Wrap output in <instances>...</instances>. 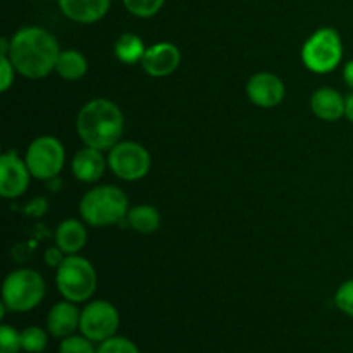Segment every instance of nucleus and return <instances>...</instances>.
I'll use <instances>...</instances> for the list:
<instances>
[{"instance_id": "f257e3e1", "label": "nucleus", "mask_w": 353, "mask_h": 353, "mask_svg": "<svg viewBox=\"0 0 353 353\" xmlns=\"http://www.w3.org/2000/svg\"><path fill=\"white\" fill-rule=\"evenodd\" d=\"M61 47L50 31L40 26H24L10 38L9 59L21 76L43 79L55 71Z\"/></svg>"}, {"instance_id": "f03ea898", "label": "nucleus", "mask_w": 353, "mask_h": 353, "mask_svg": "<svg viewBox=\"0 0 353 353\" xmlns=\"http://www.w3.org/2000/svg\"><path fill=\"white\" fill-rule=\"evenodd\" d=\"M76 131L86 147L109 152L121 141L124 131L123 110L107 99H93L79 109Z\"/></svg>"}, {"instance_id": "7ed1b4c3", "label": "nucleus", "mask_w": 353, "mask_h": 353, "mask_svg": "<svg viewBox=\"0 0 353 353\" xmlns=\"http://www.w3.org/2000/svg\"><path fill=\"white\" fill-rule=\"evenodd\" d=\"M128 196L119 186L100 185L88 190L79 202V216L93 228H107L126 219Z\"/></svg>"}, {"instance_id": "20e7f679", "label": "nucleus", "mask_w": 353, "mask_h": 353, "mask_svg": "<svg viewBox=\"0 0 353 353\" xmlns=\"http://www.w3.org/2000/svg\"><path fill=\"white\" fill-rule=\"evenodd\" d=\"M55 285L62 299L72 303H86L97 292V271L88 259L68 255L55 269Z\"/></svg>"}, {"instance_id": "39448f33", "label": "nucleus", "mask_w": 353, "mask_h": 353, "mask_svg": "<svg viewBox=\"0 0 353 353\" xmlns=\"http://www.w3.org/2000/svg\"><path fill=\"white\" fill-rule=\"evenodd\" d=\"M47 286L41 274L34 269H16L7 274L2 286V303L10 312H30L43 300Z\"/></svg>"}, {"instance_id": "423d86ee", "label": "nucleus", "mask_w": 353, "mask_h": 353, "mask_svg": "<svg viewBox=\"0 0 353 353\" xmlns=\"http://www.w3.org/2000/svg\"><path fill=\"white\" fill-rule=\"evenodd\" d=\"M343 59V41L334 28L314 31L302 47V61L309 71L326 74L334 71Z\"/></svg>"}, {"instance_id": "0eeeda50", "label": "nucleus", "mask_w": 353, "mask_h": 353, "mask_svg": "<svg viewBox=\"0 0 353 353\" xmlns=\"http://www.w3.org/2000/svg\"><path fill=\"white\" fill-rule=\"evenodd\" d=\"M28 169L34 179H50L57 178L59 172L62 171L65 162V150L61 140L50 134L34 138L28 147L26 155H24Z\"/></svg>"}, {"instance_id": "6e6552de", "label": "nucleus", "mask_w": 353, "mask_h": 353, "mask_svg": "<svg viewBox=\"0 0 353 353\" xmlns=\"http://www.w3.org/2000/svg\"><path fill=\"white\" fill-rule=\"evenodd\" d=\"M109 169L123 181H138L145 178L152 168V157L147 148L137 141H119L107 155Z\"/></svg>"}, {"instance_id": "1a4fd4ad", "label": "nucleus", "mask_w": 353, "mask_h": 353, "mask_svg": "<svg viewBox=\"0 0 353 353\" xmlns=\"http://www.w3.org/2000/svg\"><path fill=\"white\" fill-rule=\"evenodd\" d=\"M121 326V317L116 307L107 300H92L81 309L79 333L92 340L93 343H102L116 336Z\"/></svg>"}, {"instance_id": "9d476101", "label": "nucleus", "mask_w": 353, "mask_h": 353, "mask_svg": "<svg viewBox=\"0 0 353 353\" xmlns=\"http://www.w3.org/2000/svg\"><path fill=\"white\" fill-rule=\"evenodd\" d=\"M33 178L28 169L26 161L14 150L3 152L0 157V195L3 199H17L30 186Z\"/></svg>"}, {"instance_id": "9b49d317", "label": "nucleus", "mask_w": 353, "mask_h": 353, "mask_svg": "<svg viewBox=\"0 0 353 353\" xmlns=\"http://www.w3.org/2000/svg\"><path fill=\"white\" fill-rule=\"evenodd\" d=\"M286 86L278 74L257 72L247 83V97L254 105L262 109H272L285 99Z\"/></svg>"}, {"instance_id": "f8f14e48", "label": "nucleus", "mask_w": 353, "mask_h": 353, "mask_svg": "<svg viewBox=\"0 0 353 353\" xmlns=\"http://www.w3.org/2000/svg\"><path fill=\"white\" fill-rule=\"evenodd\" d=\"M179 62H181L179 48L169 41H161L145 50L140 64L152 78H165L179 68Z\"/></svg>"}, {"instance_id": "ddd939ff", "label": "nucleus", "mask_w": 353, "mask_h": 353, "mask_svg": "<svg viewBox=\"0 0 353 353\" xmlns=\"http://www.w3.org/2000/svg\"><path fill=\"white\" fill-rule=\"evenodd\" d=\"M79 321H81V310L78 309V303L62 300L48 310L47 331L50 333V336L64 340L79 331Z\"/></svg>"}, {"instance_id": "4468645a", "label": "nucleus", "mask_w": 353, "mask_h": 353, "mask_svg": "<svg viewBox=\"0 0 353 353\" xmlns=\"http://www.w3.org/2000/svg\"><path fill=\"white\" fill-rule=\"evenodd\" d=\"M109 165L107 159L103 157V152L99 148L86 147L74 154L71 162V171L74 178L81 183H97Z\"/></svg>"}, {"instance_id": "2eb2a0df", "label": "nucleus", "mask_w": 353, "mask_h": 353, "mask_svg": "<svg viewBox=\"0 0 353 353\" xmlns=\"http://www.w3.org/2000/svg\"><path fill=\"white\" fill-rule=\"evenodd\" d=\"M61 12L69 21L79 24H92L105 17L110 9V0H57Z\"/></svg>"}, {"instance_id": "dca6fc26", "label": "nucleus", "mask_w": 353, "mask_h": 353, "mask_svg": "<svg viewBox=\"0 0 353 353\" xmlns=\"http://www.w3.org/2000/svg\"><path fill=\"white\" fill-rule=\"evenodd\" d=\"M310 110L326 123L340 121L345 116V97L331 86H323L310 97Z\"/></svg>"}, {"instance_id": "f3484780", "label": "nucleus", "mask_w": 353, "mask_h": 353, "mask_svg": "<svg viewBox=\"0 0 353 353\" xmlns=\"http://www.w3.org/2000/svg\"><path fill=\"white\" fill-rule=\"evenodd\" d=\"M85 221L65 219L55 230V245L65 255H76L85 248L88 233H86Z\"/></svg>"}, {"instance_id": "a211bd4d", "label": "nucleus", "mask_w": 353, "mask_h": 353, "mask_svg": "<svg viewBox=\"0 0 353 353\" xmlns=\"http://www.w3.org/2000/svg\"><path fill=\"white\" fill-rule=\"evenodd\" d=\"M124 221L131 230L140 234H152L161 228V214L155 207L147 205V203L131 207Z\"/></svg>"}, {"instance_id": "6ab92c4d", "label": "nucleus", "mask_w": 353, "mask_h": 353, "mask_svg": "<svg viewBox=\"0 0 353 353\" xmlns=\"http://www.w3.org/2000/svg\"><path fill=\"white\" fill-rule=\"evenodd\" d=\"M88 71V62H86L85 55L81 52L74 50V48H68V50H61L55 64V72L61 76L65 81H78Z\"/></svg>"}, {"instance_id": "aec40b11", "label": "nucleus", "mask_w": 353, "mask_h": 353, "mask_svg": "<svg viewBox=\"0 0 353 353\" xmlns=\"http://www.w3.org/2000/svg\"><path fill=\"white\" fill-rule=\"evenodd\" d=\"M145 45L141 38L134 33H123L114 43V52L116 57L119 59L123 64H137L141 62L145 54Z\"/></svg>"}, {"instance_id": "412c9836", "label": "nucleus", "mask_w": 353, "mask_h": 353, "mask_svg": "<svg viewBox=\"0 0 353 353\" xmlns=\"http://www.w3.org/2000/svg\"><path fill=\"white\" fill-rule=\"evenodd\" d=\"M48 333L47 330L40 326H28L21 331V347L26 353H41L45 352L48 345Z\"/></svg>"}, {"instance_id": "4be33fe9", "label": "nucleus", "mask_w": 353, "mask_h": 353, "mask_svg": "<svg viewBox=\"0 0 353 353\" xmlns=\"http://www.w3.org/2000/svg\"><path fill=\"white\" fill-rule=\"evenodd\" d=\"M123 3L131 16L147 19V17L155 16L162 9L165 0H123Z\"/></svg>"}, {"instance_id": "5701e85b", "label": "nucleus", "mask_w": 353, "mask_h": 353, "mask_svg": "<svg viewBox=\"0 0 353 353\" xmlns=\"http://www.w3.org/2000/svg\"><path fill=\"white\" fill-rule=\"evenodd\" d=\"M97 353H141V350L130 338L116 334V336L97 345Z\"/></svg>"}, {"instance_id": "b1692460", "label": "nucleus", "mask_w": 353, "mask_h": 353, "mask_svg": "<svg viewBox=\"0 0 353 353\" xmlns=\"http://www.w3.org/2000/svg\"><path fill=\"white\" fill-rule=\"evenodd\" d=\"M97 343L88 340L86 336L79 334H71V336L61 340L59 345V353H97Z\"/></svg>"}, {"instance_id": "393cba45", "label": "nucleus", "mask_w": 353, "mask_h": 353, "mask_svg": "<svg viewBox=\"0 0 353 353\" xmlns=\"http://www.w3.org/2000/svg\"><path fill=\"white\" fill-rule=\"evenodd\" d=\"M21 347V331L10 324H2L0 327V353H19Z\"/></svg>"}, {"instance_id": "a878e982", "label": "nucleus", "mask_w": 353, "mask_h": 353, "mask_svg": "<svg viewBox=\"0 0 353 353\" xmlns=\"http://www.w3.org/2000/svg\"><path fill=\"white\" fill-rule=\"evenodd\" d=\"M334 305L345 316L353 317V279L341 283L334 293Z\"/></svg>"}, {"instance_id": "bb28decb", "label": "nucleus", "mask_w": 353, "mask_h": 353, "mask_svg": "<svg viewBox=\"0 0 353 353\" xmlns=\"http://www.w3.org/2000/svg\"><path fill=\"white\" fill-rule=\"evenodd\" d=\"M16 72L17 71L14 68L12 61L9 59V55H0V90L2 92H7L14 85Z\"/></svg>"}, {"instance_id": "cd10ccee", "label": "nucleus", "mask_w": 353, "mask_h": 353, "mask_svg": "<svg viewBox=\"0 0 353 353\" xmlns=\"http://www.w3.org/2000/svg\"><path fill=\"white\" fill-rule=\"evenodd\" d=\"M65 257H68V255H65L64 252L57 247V245H54V247H48L47 250H45V255H43L45 264L52 269H59V265L64 262Z\"/></svg>"}, {"instance_id": "c85d7f7f", "label": "nucleus", "mask_w": 353, "mask_h": 353, "mask_svg": "<svg viewBox=\"0 0 353 353\" xmlns=\"http://www.w3.org/2000/svg\"><path fill=\"white\" fill-rule=\"evenodd\" d=\"M343 79H345V83H347L348 88H350L353 92V59H352V61H348L347 64H345Z\"/></svg>"}, {"instance_id": "c756f323", "label": "nucleus", "mask_w": 353, "mask_h": 353, "mask_svg": "<svg viewBox=\"0 0 353 353\" xmlns=\"http://www.w3.org/2000/svg\"><path fill=\"white\" fill-rule=\"evenodd\" d=\"M345 117L353 124V92L345 97Z\"/></svg>"}]
</instances>
